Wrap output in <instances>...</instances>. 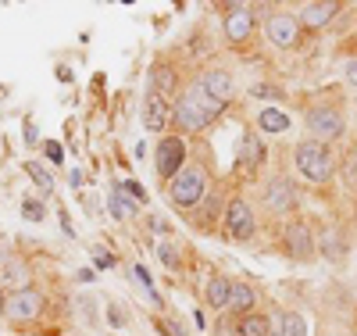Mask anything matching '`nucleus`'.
<instances>
[{
	"label": "nucleus",
	"mask_w": 357,
	"mask_h": 336,
	"mask_svg": "<svg viewBox=\"0 0 357 336\" xmlns=\"http://www.w3.org/2000/svg\"><path fill=\"white\" fill-rule=\"evenodd\" d=\"M222 111H225V104H222V101L207 97L200 86H190L186 94L175 101L172 118H175V126H178V129H186V133H200V129L211 126V122H215Z\"/></svg>",
	"instance_id": "nucleus-1"
},
{
	"label": "nucleus",
	"mask_w": 357,
	"mask_h": 336,
	"mask_svg": "<svg viewBox=\"0 0 357 336\" xmlns=\"http://www.w3.org/2000/svg\"><path fill=\"white\" fill-rule=\"evenodd\" d=\"M293 161H296V168H301V175H307L311 182H329L333 179V150H329V143H318V140L296 143Z\"/></svg>",
	"instance_id": "nucleus-2"
},
{
	"label": "nucleus",
	"mask_w": 357,
	"mask_h": 336,
	"mask_svg": "<svg viewBox=\"0 0 357 336\" xmlns=\"http://www.w3.org/2000/svg\"><path fill=\"white\" fill-rule=\"evenodd\" d=\"M204 190H207V175H204V168H197V165H186L183 172L172 179V187H168L172 204H178V207H193V204L204 197Z\"/></svg>",
	"instance_id": "nucleus-3"
},
{
	"label": "nucleus",
	"mask_w": 357,
	"mask_h": 336,
	"mask_svg": "<svg viewBox=\"0 0 357 336\" xmlns=\"http://www.w3.org/2000/svg\"><path fill=\"white\" fill-rule=\"evenodd\" d=\"M43 308H47V297L33 286L4 297V319L8 322H36L43 315Z\"/></svg>",
	"instance_id": "nucleus-4"
},
{
	"label": "nucleus",
	"mask_w": 357,
	"mask_h": 336,
	"mask_svg": "<svg viewBox=\"0 0 357 336\" xmlns=\"http://www.w3.org/2000/svg\"><path fill=\"white\" fill-rule=\"evenodd\" d=\"M154 168L161 179H175L178 172L186 168V143L178 136H165L158 143V158H154Z\"/></svg>",
	"instance_id": "nucleus-5"
},
{
	"label": "nucleus",
	"mask_w": 357,
	"mask_h": 336,
	"mask_svg": "<svg viewBox=\"0 0 357 336\" xmlns=\"http://www.w3.org/2000/svg\"><path fill=\"white\" fill-rule=\"evenodd\" d=\"M307 129H311V140L318 143H333L343 136V115L336 108H314L307 115Z\"/></svg>",
	"instance_id": "nucleus-6"
},
{
	"label": "nucleus",
	"mask_w": 357,
	"mask_h": 336,
	"mask_svg": "<svg viewBox=\"0 0 357 336\" xmlns=\"http://www.w3.org/2000/svg\"><path fill=\"white\" fill-rule=\"evenodd\" d=\"M264 29H268V43L289 50V47H296V36H301V18L289 11H272Z\"/></svg>",
	"instance_id": "nucleus-7"
},
{
	"label": "nucleus",
	"mask_w": 357,
	"mask_h": 336,
	"mask_svg": "<svg viewBox=\"0 0 357 336\" xmlns=\"http://www.w3.org/2000/svg\"><path fill=\"white\" fill-rule=\"evenodd\" d=\"M225 229L232 240H250L254 236V207L247 200H232L225 211Z\"/></svg>",
	"instance_id": "nucleus-8"
},
{
	"label": "nucleus",
	"mask_w": 357,
	"mask_h": 336,
	"mask_svg": "<svg viewBox=\"0 0 357 336\" xmlns=\"http://www.w3.org/2000/svg\"><path fill=\"white\" fill-rule=\"evenodd\" d=\"M250 33H254V11L243 8V4L229 8V15H225V36H229V43H247Z\"/></svg>",
	"instance_id": "nucleus-9"
},
{
	"label": "nucleus",
	"mask_w": 357,
	"mask_h": 336,
	"mask_svg": "<svg viewBox=\"0 0 357 336\" xmlns=\"http://www.w3.org/2000/svg\"><path fill=\"white\" fill-rule=\"evenodd\" d=\"M286 251L296 258V261H311L314 258V240H311V229L304 222H293L286 229Z\"/></svg>",
	"instance_id": "nucleus-10"
},
{
	"label": "nucleus",
	"mask_w": 357,
	"mask_h": 336,
	"mask_svg": "<svg viewBox=\"0 0 357 336\" xmlns=\"http://www.w3.org/2000/svg\"><path fill=\"white\" fill-rule=\"evenodd\" d=\"M197 86L204 89L207 97H215V101H222V104L232 97V75H229L225 68H211V72H204Z\"/></svg>",
	"instance_id": "nucleus-11"
},
{
	"label": "nucleus",
	"mask_w": 357,
	"mask_h": 336,
	"mask_svg": "<svg viewBox=\"0 0 357 336\" xmlns=\"http://www.w3.org/2000/svg\"><path fill=\"white\" fill-rule=\"evenodd\" d=\"M340 4H329V0H318V4H304L301 8V25L307 29H321V25H329L336 18Z\"/></svg>",
	"instance_id": "nucleus-12"
},
{
	"label": "nucleus",
	"mask_w": 357,
	"mask_h": 336,
	"mask_svg": "<svg viewBox=\"0 0 357 336\" xmlns=\"http://www.w3.org/2000/svg\"><path fill=\"white\" fill-rule=\"evenodd\" d=\"M165 122H168V101L158 97V94H151V97L143 101V129L158 133V129H165Z\"/></svg>",
	"instance_id": "nucleus-13"
},
{
	"label": "nucleus",
	"mask_w": 357,
	"mask_h": 336,
	"mask_svg": "<svg viewBox=\"0 0 357 336\" xmlns=\"http://www.w3.org/2000/svg\"><path fill=\"white\" fill-rule=\"evenodd\" d=\"M0 286L18 293V290H29V265L25 261H8L4 272H0Z\"/></svg>",
	"instance_id": "nucleus-14"
},
{
	"label": "nucleus",
	"mask_w": 357,
	"mask_h": 336,
	"mask_svg": "<svg viewBox=\"0 0 357 336\" xmlns=\"http://www.w3.org/2000/svg\"><path fill=\"white\" fill-rule=\"evenodd\" d=\"M254 304H257V293H254L247 283H236V279H232V286H229V308L240 312V319H243V315L254 312Z\"/></svg>",
	"instance_id": "nucleus-15"
},
{
	"label": "nucleus",
	"mask_w": 357,
	"mask_h": 336,
	"mask_svg": "<svg viewBox=\"0 0 357 336\" xmlns=\"http://www.w3.org/2000/svg\"><path fill=\"white\" fill-rule=\"evenodd\" d=\"M272 329H275L279 336H307V319H304L301 312H282Z\"/></svg>",
	"instance_id": "nucleus-16"
},
{
	"label": "nucleus",
	"mask_w": 357,
	"mask_h": 336,
	"mask_svg": "<svg viewBox=\"0 0 357 336\" xmlns=\"http://www.w3.org/2000/svg\"><path fill=\"white\" fill-rule=\"evenodd\" d=\"M268 204H272L275 211H289V207L296 204V190L289 187V182H286V179H279V182H275V187H272V190H268Z\"/></svg>",
	"instance_id": "nucleus-17"
},
{
	"label": "nucleus",
	"mask_w": 357,
	"mask_h": 336,
	"mask_svg": "<svg viewBox=\"0 0 357 336\" xmlns=\"http://www.w3.org/2000/svg\"><path fill=\"white\" fill-rule=\"evenodd\" d=\"M229 286H232V279L211 276L207 279V304H211V308H229Z\"/></svg>",
	"instance_id": "nucleus-18"
},
{
	"label": "nucleus",
	"mask_w": 357,
	"mask_h": 336,
	"mask_svg": "<svg viewBox=\"0 0 357 336\" xmlns=\"http://www.w3.org/2000/svg\"><path fill=\"white\" fill-rule=\"evenodd\" d=\"M240 336H272V319L257 315V312L243 315L240 319Z\"/></svg>",
	"instance_id": "nucleus-19"
},
{
	"label": "nucleus",
	"mask_w": 357,
	"mask_h": 336,
	"mask_svg": "<svg viewBox=\"0 0 357 336\" xmlns=\"http://www.w3.org/2000/svg\"><path fill=\"white\" fill-rule=\"evenodd\" d=\"M261 158H264V147H261V140H257L254 133H247V136H243V143H240V165L254 168V165H261Z\"/></svg>",
	"instance_id": "nucleus-20"
},
{
	"label": "nucleus",
	"mask_w": 357,
	"mask_h": 336,
	"mask_svg": "<svg viewBox=\"0 0 357 336\" xmlns=\"http://www.w3.org/2000/svg\"><path fill=\"white\" fill-rule=\"evenodd\" d=\"M151 86H154V94H158V97L168 101V94L175 89V72H172L168 65H158V68L151 72Z\"/></svg>",
	"instance_id": "nucleus-21"
},
{
	"label": "nucleus",
	"mask_w": 357,
	"mask_h": 336,
	"mask_svg": "<svg viewBox=\"0 0 357 336\" xmlns=\"http://www.w3.org/2000/svg\"><path fill=\"white\" fill-rule=\"evenodd\" d=\"M257 122H261L264 133H286V129H289V118H286L279 108H264Z\"/></svg>",
	"instance_id": "nucleus-22"
},
{
	"label": "nucleus",
	"mask_w": 357,
	"mask_h": 336,
	"mask_svg": "<svg viewBox=\"0 0 357 336\" xmlns=\"http://www.w3.org/2000/svg\"><path fill=\"white\" fill-rule=\"evenodd\" d=\"M111 211H114V219H129L132 211H136V204H129V197H126V190L118 187L114 193H111Z\"/></svg>",
	"instance_id": "nucleus-23"
},
{
	"label": "nucleus",
	"mask_w": 357,
	"mask_h": 336,
	"mask_svg": "<svg viewBox=\"0 0 357 336\" xmlns=\"http://www.w3.org/2000/svg\"><path fill=\"white\" fill-rule=\"evenodd\" d=\"M25 172L36 179V187L43 190V197H50V193H54V179H50V175H47V172H43L36 161H25Z\"/></svg>",
	"instance_id": "nucleus-24"
},
{
	"label": "nucleus",
	"mask_w": 357,
	"mask_h": 336,
	"mask_svg": "<svg viewBox=\"0 0 357 336\" xmlns=\"http://www.w3.org/2000/svg\"><path fill=\"white\" fill-rule=\"evenodd\" d=\"M154 326H158V333H161V336H186V329L178 326V322H172V319H158Z\"/></svg>",
	"instance_id": "nucleus-25"
},
{
	"label": "nucleus",
	"mask_w": 357,
	"mask_h": 336,
	"mask_svg": "<svg viewBox=\"0 0 357 336\" xmlns=\"http://www.w3.org/2000/svg\"><path fill=\"white\" fill-rule=\"evenodd\" d=\"M158 258H161L168 268H178V254H175L172 243H158Z\"/></svg>",
	"instance_id": "nucleus-26"
},
{
	"label": "nucleus",
	"mask_w": 357,
	"mask_h": 336,
	"mask_svg": "<svg viewBox=\"0 0 357 336\" xmlns=\"http://www.w3.org/2000/svg\"><path fill=\"white\" fill-rule=\"evenodd\" d=\"M22 211H25V219H29V222H40V219H43V204H40V200H25Z\"/></svg>",
	"instance_id": "nucleus-27"
},
{
	"label": "nucleus",
	"mask_w": 357,
	"mask_h": 336,
	"mask_svg": "<svg viewBox=\"0 0 357 336\" xmlns=\"http://www.w3.org/2000/svg\"><path fill=\"white\" fill-rule=\"evenodd\" d=\"M93 261H97V265H100V268H111V265H114V258H111V254H107V251H100V247H97V251H93Z\"/></svg>",
	"instance_id": "nucleus-28"
},
{
	"label": "nucleus",
	"mask_w": 357,
	"mask_h": 336,
	"mask_svg": "<svg viewBox=\"0 0 357 336\" xmlns=\"http://www.w3.org/2000/svg\"><path fill=\"white\" fill-rule=\"evenodd\" d=\"M43 147H47V154H50V161H61V143H54V140H47Z\"/></svg>",
	"instance_id": "nucleus-29"
},
{
	"label": "nucleus",
	"mask_w": 357,
	"mask_h": 336,
	"mask_svg": "<svg viewBox=\"0 0 357 336\" xmlns=\"http://www.w3.org/2000/svg\"><path fill=\"white\" fill-rule=\"evenodd\" d=\"M347 82L357 86V61H350V65H347Z\"/></svg>",
	"instance_id": "nucleus-30"
},
{
	"label": "nucleus",
	"mask_w": 357,
	"mask_h": 336,
	"mask_svg": "<svg viewBox=\"0 0 357 336\" xmlns=\"http://www.w3.org/2000/svg\"><path fill=\"white\" fill-rule=\"evenodd\" d=\"M107 315H111V322H114V326H122V322H126V319H122V312H118L114 304H111V308H107Z\"/></svg>",
	"instance_id": "nucleus-31"
},
{
	"label": "nucleus",
	"mask_w": 357,
	"mask_h": 336,
	"mask_svg": "<svg viewBox=\"0 0 357 336\" xmlns=\"http://www.w3.org/2000/svg\"><path fill=\"white\" fill-rule=\"evenodd\" d=\"M0 315H4V293H0Z\"/></svg>",
	"instance_id": "nucleus-32"
}]
</instances>
